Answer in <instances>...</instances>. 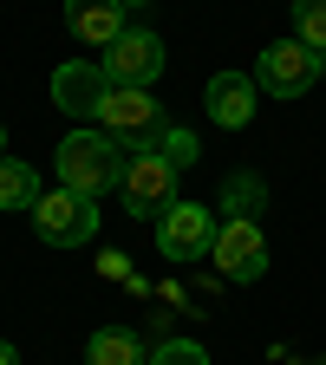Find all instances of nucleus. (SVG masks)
<instances>
[{
	"mask_svg": "<svg viewBox=\"0 0 326 365\" xmlns=\"http://www.w3.org/2000/svg\"><path fill=\"white\" fill-rule=\"evenodd\" d=\"M124 163L131 150L118 144V137L105 130H66V144L53 150V170H59V190H78V196H111L118 182H124Z\"/></svg>",
	"mask_w": 326,
	"mask_h": 365,
	"instance_id": "f257e3e1",
	"label": "nucleus"
},
{
	"mask_svg": "<svg viewBox=\"0 0 326 365\" xmlns=\"http://www.w3.org/2000/svg\"><path fill=\"white\" fill-rule=\"evenodd\" d=\"M98 130L118 137V144L137 157V150H157V144H163L170 118H163V105L151 98V91H124V85H111L105 105H98Z\"/></svg>",
	"mask_w": 326,
	"mask_h": 365,
	"instance_id": "f03ea898",
	"label": "nucleus"
},
{
	"mask_svg": "<svg viewBox=\"0 0 326 365\" xmlns=\"http://www.w3.org/2000/svg\"><path fill=\"white\" fill-rule=\"evenodd\" d=\"M170 202H183V196H176V170H170L157 150H137V157L124 163V182H118V209L137 215V222H157Z\"/></svg>",
	"mask_w": 326,
	"mask_h": 365,
	"instance_id": "7ed1b4c3",
	"label": "nucleus"
},
{
	"mask_svg": "<svg viewBox=\"0 0 326 365\" xmlns=\"http://www.w3.org/2000/svg\"><path fill=\"white\" fill-rule=\"evenodd\" d=\"M105 78L111 85H124V91H151L157 78H163V39L151 33V26H124L111 46H105Z\"/></svg>",
	"mask_w": 326,
	"mask_h": 365,
	"instance_id": "20e7f679",
	"label": "nucleus"
},
{
	"mask_svg": "<svg viewBox=\"0 0 326 365\" xmlns=\"http://www.w3.org/2000/svg\"><path fill=\"white\" fill-rule=\"evenodd\" d=\"M209 261H215V274L222 281H261L268 274V235H261V222H248V215H228V222H215V248H209Z\"/></svg>",
	"mask_w": 326,
	"mask_h": 365,
	"instance_id": "39448f33",
	"label": "nucleus"
},
{
	"mask_svg": "<svg viewBox=\"0 0 326 365\" xmlns=\"http://www.w3.org/2000/svg\"><path fill=\"white\" fill-rule=\"evenodd\" d=\"M33 235L39 242H53V248H78L98 235V202L78 196V190H53V196H39L33 209Z\"/></svg>",
	"mask_w": 326,
	"mask_h": 365,
	"instance_id": "423d86ee",
	"label": "nucleus"
},
{
	"mask_svg": "<svg viewBox=\"0 0 326 365\" xmlns=\"http://www.w3.org/2000/svg\"><path fill=\"white\" fill-rule=\"evenodd\" d=\"M255 85L274 91V98H300V91L320 85V53H307L300 39H274L268 53L255 59Z\"/></svg>",
	"mask_w": 326,
	"mask_h": 365,
	"instance_id": "0eeeda50",
	"label": "nucleus"
},
{
	"mask_svg": "<svg viewBox=\"0 0 326 365\" xmlns=\"http://www.w3.org/2000/svg\"><path fill=\"white\" fill-rule=\"evenodd\" d=\"M157 248H163V261H209V248H215V215L203 202H170L157 215Z\"/></svg>",
	"mask_w": 326,
	"mask_h": 365,
	"instance_id": "6e6552de",
	"label": "nucleus"
},
{
	"mask_svg": "<svg viewBox=\"0 0 326 365\" xmlns=\"http://www.w3.org/2000/svg\"><path fill=\"white\" fill-rule=\"evenodd\" d=\"M105 91H111V78H105V66H91V59H66L53 72V105L66 118H98Z\"/></svg>",
	"mask_w": 326,
	"mask_h": 365,
	"instance_id": "1a4fd4ad",
	"label": "nucleus"
},
{
	"mask_svg": "<svg viewBox=\"0 0 326 365\" xmlns=\"http://www.w3.org/2000/svg\"><path fill=\"white\" fill-rule=\"evenodd\" d=\"M255 98H261L255 72H215L209 91H203V111H209V124H222V130H248Z\"/></svg>",
	"mask_w": 326,
	"mask_h": 365,
	"instance_id": "9d476101",
	"label": "nucleus"
},
{
	"mask_svg": "<svg viewBox=\"0 0 326 365\" xmlns=\"http://www.w3.org/2000/svg\"><path fill=\"white\" fill-rule=\"evenodd\" d=\"M66 26L78 46H111L124 33V7L118 0H66Z\"/></svg>",
	"mask_w": 326,
	"mask_h": 365,
	"instance_id": "9b49d317",
	"label": "nucleus"
},
{
	"mask_svg": "<svg viewBox=\"0 0 326 365\" xmlns=\"http://www.w3.org/2000/svg\"><path fill=\"white\" fill-rule=\"evenodd\" d=\"M85 365H151V346L131 327H98L85 339Z\"/></svg>",
	"mask_w": 326,
	"mask_h": 365,
	"instance_id": "f8f14e48",
	"label": "nucleus"
},
{
	"mask_svg": "<svg viewBox=\"0 0 326 365\" xmlns=\"http://www.w3.org/2000/svg\"><path fill=\"white\" fill-rule=\"evenodd\" d=\"M222 209H228V215H248V222H261V209H268V182H261L255 170L222 176Z\"/></svg>",
	"mask_w": 326,
	"mask_h": 365,
	"instance_id": "ddd939ff",
	"label": "nucleus"
},
{
	"mask_svg": "<svg viewBox=\"0 0 326 365\" xmlns=\"http://www.w3.org/2000/svg\"><path fill=\"white\" fill-rule=\"evenodd\" d=\"M39 176H33V163H20V157H7V163H0V209H39Z\"/></svg>",
	"mask_w": 326,
	"mask_h": 365,
	"instance_id": "4468645a",
	"label": "nucleus"
},
{
	"mask_svg": "<svg viewBox=\"0 0 326 365\" xmlns=\"http://www.w3.org/2000/svg\"><path fill=\"white\" fill-rule=\"evenodd\" d=\"M294 39L307 53H326V0H294Z\"/></svg>",
	"mask_w": 326,
	"mask_h": 365,
	"instance_id": "2eb2a0df",
	"label": "nucleus"
},
{
	"mask_svg": "<svg viewBox=\"0 0 326 365\" xmlns=\"http://www.w3.org/2000/svg\"><path fill=\"white\" fill-rule=\"evenodd\" d=\"M157 157H163V163H170V170L183 176V170H190V163H196V137L170 124V130H163V144H157Z\"/></svg>",
	"mask_w": 326,
	"mask_h": 365,
	"instance_id": "dca6fc26",
	"label": "nucleus"
},
{
	"mask_svg": "<svg viewBox=\"0 0 326 365\" xmlns=\"http://www.w3.org/2000/svg\"><path fill=\"white\" fill-rule=\"evenodd\" d=\"M151 365H209V352L196 339H163V346H151Z\"/></svg>",
	"mask_w": 326,
	"mask_h": 365,
	"instance_id": "f3484780",
	"label": "nucleus"
},
{
	"mask_svg": "<svg viewBox=\"0 0 326 365\" xmlns=\"http://www.w3.org/2000/svg\"><path fill=\"white\" fill-rule=\"evenodd\" d=\"M0 365H20V352H14V346H7V339H0Z\"/></svg>",
	"mask_w": 326,
	"mask_h": 365,
	"instance_id": "a211bd4d",
	"label": "nucleus"
},
{
	"mask_svg": "<svg viewBox=\"0 0 326 365\" xmlns=\"http://www.w3.org/2000/svg\"><path fill=\"white\" fill-rule=\"evenodd\" d=\"M118 7H124V14H131V7H151V0H118Z\"/></svg>",
	"mask_w": 326,
	"mask_h": 365,
	"instance_id": "6ab92c4d",
	"label": "nucleus"
},
{
	"mask_svg": "<svg viewBox=\"0 0 326 365\" xmlns=\"http://www.w3.org/2000/svg\"><path fill=\"white\" fill-rule=\"evenodd\" d=\"M0 163H7V130H0Z\"/></svg>",
	"mask_w": 326,
	"mask_h": 365,
	"instance_id": "aec40b11",
	"label": "nucleus"
},
{
	"mask_svg": "<svg viewBox=\"0 0 326 365\" xmlns=\"http://www.w3.org/2000/svg\"><path fill=\"white\" fill-rule=\"evenodd\" d=\"M320 78H326V53H320Z\"/></svg>",
	"mask_w": 326,
	"mask_h": 365,
	"instance_id": "412c9836",
	"label": "nucleus"
}]
</instances>
